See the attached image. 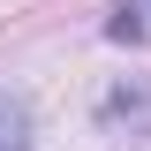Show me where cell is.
<instances>
[{"mask_svg": "<svg viewBox=\"0 0 151 151\" xmlns=\"http://www.w3.org/2000/svg\"><path fill=\"white\" fill-rule=\"evenodd\" d=\"M0 151H30V106L0 83Z\"/></svg>", "mask_w": 151, "mask_h": 151, "instance_id": "cell-1", "label": "cell"}]
</instances>
